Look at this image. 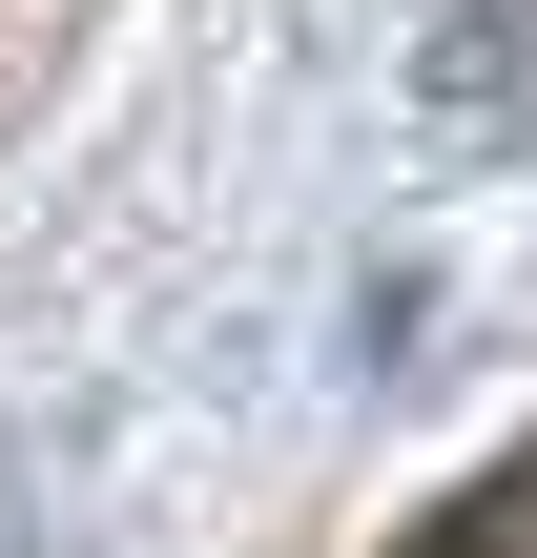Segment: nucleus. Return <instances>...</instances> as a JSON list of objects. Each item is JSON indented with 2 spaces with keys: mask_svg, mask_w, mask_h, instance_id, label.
I'll return each mask as SVG.
<instances>
[{
  "mask_svg": "<svg viewBox=\"0 0 537 558\" xmlns=\"http://www.w3.org/2000/svg\"><path fill=\"white\" fill-rule=\"evenodd\" d=\"M414 558H537V435H517V456H497V476H476V497H455Z\"/></svg>",
  "mask_w": 537,
  "mask_h": 558,
  "instance_id": "nucleus-2",
  "label": "nucleus"
},
{
  "mask_svg": "<svg viewBox=\"0 0 537 558\" xmlns=\"http://www.w3.org/2000/svg\"><path fill=\"white\" fill-rule=\"evenodd\" d=\"M497 104H537V0H455L435 21V124H497Z\"/></svg>",
  "mask_w": 537,
  "mask_h": 558,
  "instance_id": "nucleus-1",
  "label": "nucleus"
}]
</instances>
